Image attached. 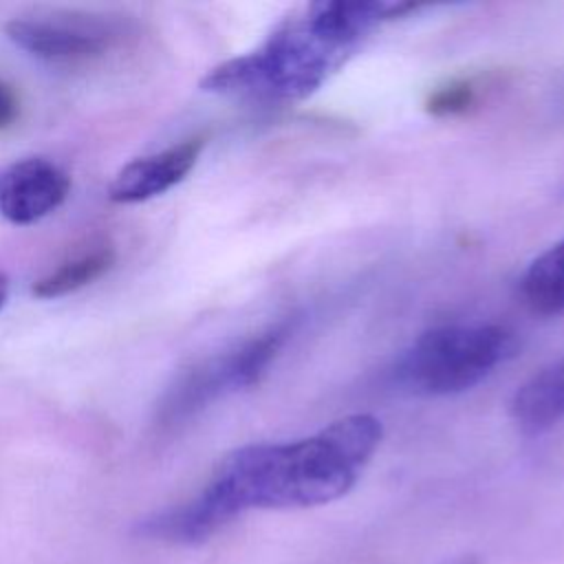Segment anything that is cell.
Masks as SVG:
<instances>
[{"label":"cell","instance_id":"30bf717a","mask_svg":"<svg viewBox=\"0 0 564 564\" xmlns=\"http://www.w3.org/2000/svg\"><path fill=\"white\" fill-rule=\"evenodd\" d=\"M115 264V251L110 247H97L88 253H82L57 269H53L48 275L40 278L33 284V295L42 300L62 297L68 293H75L84 289L86 284L101 278L110 267Z\"/></svg>","mask_w":564,"mask_h":564},{"label":"cell","instance_id":"5b68a950","mask_svg":"<svg viewBox=\"0 0 564 564\" xmlns=\"http://www.w3.org/2000/svg\"><path fill=\"white\" fill-rule=\"evenodd\" d=\"M68 192L66 172L48 159L29 156L0 167V216L13 225H31L48 216Z\"/></svg>","mask_w":564,"mask_h":564},{"label":"cell","instance_id":"7a4b0ae2","mask_svg":"<svg viewBox=\"0 0 564 564\" xmlns=\"http://www.w3.org/2000/svg\"><path fill=\"white\" fill-rule=\"evenodd\" d=\"M403 2H315L282 20L253 51L212 68L200 88L264 104L297 101L322 88Z\"/></svg>","mask_w":564,"mask_h":564},{"label":"cell","instance_id":"5bb4252c","mask_svg":"<svg viewBox=\"0 0 564 564\" xmlns=\"http://www.w3.org/2000/svg\"><path fill=\"white\" fill-rule=\"evenodd\" d=\"M7 297H9V280L0 273V311H2L4 302H7Z\"/></svg>","mask_w":564,"mask_h":564},{"label":"cell","instance_id":"3957f363","mask_svg":"<svg viewBox=\"0 0 564 564\" xmlns=\"http://www.w3.org/2000/svg\"><path fill=\"white\" fill-rule=\"evenodd\" d=\"M516 350V333L500 324H443L399 355L392 377L410 394L449 397L485 381Z\"/></svg>","mask_w":564,"mask_h":564},{"label":"cell","instance_id":"8992f818","mask_svg":"<svg viewBox=\"0 0 564 564\" xmlns=\"http://www.w3.org/2000/svg\"><path fill=\"white\" fill-rule=\"evenodd\" d=\"M7 37L22 51L55 64H77L104 55L112 35L79 22L15 18L4 24Z\"/></svg>","mask_w":564,"mask_h":564},{"label":"cell","instance_id":"4fadbf2b","mask_svg":"<svg viewBox=\"0 0 564 564\" xmlns=\"http://www.w3.org/2000/svg\"><path fill=\"white\" fill-rule=\"evenodd\" d=\"M441 564H480V560L476 555H458V557H452V560H445Z\"/></svg>","mask_w":564,"mask_h":564},{"label":"cell","instance_id":"ba28073f","mask_svg":"<svg viewBox=\"0 0 564 564\" xmlns=\"http://www.w3.org/2000/svg\"><path fill=\"white\" fill-rule=\"evenodd\" d=\"M511 419L520 432L535 436L564 421V357L538 370L513 394Z\"/></svg>","mask_w":564,"mask_h":564},{"label":"cell","instance_id":"277c9868","mask_svg":"<svg viewBox=\"0 0 564 564\" xmlns=\"http://www.w3.org/2000/svg\"><path fill=\"white\" fill-rule=\"evenodd\" d=\"M295 319L286 317L258 335L189 368L161 403V421L178 423L223 394L256 386L280 355Z\"/></svg>","mask_w":564,"mask_h":564},{"label":"cell","instance_id":"52a82bcc","mask_svg":"<svg viewBox=\"0 0 564 564\" xmlns=\"http://www.w3.org/2000/svg\"><path fill=\"white\" fill-rule=\"evenodd\" d=\"M203 145H205V139L194 137L163 152L130 161L119 170V174L110 183L108 187L110 200L141 203L172 189L192 172V167L200 156Z\"/></svg>","mask_w":564,"mask_h":564},{"label":"cell","instance_id":"6da1fadb","mask_svg":"<svg viewBox=\"0 0 564 564\" xmlns=\"http://www.w3.org/2000/svg\"><path fill=\"white\" fill-rule=\"evenodd\" d=\"M381 436L377 416L348 414L304 438L242 445L214 467L196 496L141 518L134 533L152 542L194 546L247 511L333 502L357 485Z\"/></svg>","mask_w":564,"mask_h":564},{"label":"cell","instance_id":"8fae6325","mask_svg":"<svg viewBox=\"0 0 564 564\" xmlns=\"http://www.w3.org/2000/svg\"><path fill=\"white\" fill-rule=\"evenodd\" d=\"M476 97V90L471 84H452L447 88H438L427 106L432 112L436 115H452V112H460L465 110Z\"/></svg>","mask_w":564,"mask_h":564},{"label":"cell","instance_id":"7c38bea8","mask_svg":"<svg viewBox=\"0 0 564 564\" xmlns=\"http://www.w3.org/2000/svg\"><path fill=\"white\" fill-rule=\"evenodd\" d=\"M18 112H20V101L15 90L4 79H0V130L9 128L18 119Z\"/></svg>","mask_w":564,"mask_h":564},{"label":"cell","instance_id":"9c48e42d","mask_svg":"<svg viewBox=\"0 0 564 564\" xmlns=\"http://www.w3.org/2000/svg\"><path fill=\"white\" fill-rule=\"evenodd\" d=\"M520 293L540 315L564 313V240L540 253L520 280Z\"/></svg>","mask_w":564,"mask_h":564}]
</instances>
